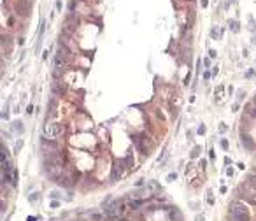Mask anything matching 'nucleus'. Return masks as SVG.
<instances>
[{
  "label": "nucleus",
  "mask_w": 256,
  "mask_h": 221,
  "mask_svg": "<svg viewBox=\"0 0 256 221\" xmlns=\"http://www.w3.org/2000/svg\"><path fill=\"white\" fill-rule=\"evenodd\" d=\"M230 214H232V218L235 219V221H247V219H249L247 211H246L244 207H240V205H232Z\"/></svg>",
  "instance_id": "f257e3e1"
},
{
  "label": "nucleus",
  "mask_w": 256,
  "mask_h": 221,
  "mask_svg": "<svg viewBox=\"0 0 256 221\" xmlns=\"http://www.w3.org/2000/svg\"><path fill=\"white\" fill-rule=\"evenodd\" d=\"M63 134V125L60 123H53V125H46V128H44V135H48L49 139H55L58 135Z\"/></svg>",
  "instance_id": "f03ea898"
},
{
  "label": "nucleus",
  "mask_w": 256,
  "mask_h": 221,
  "mask_svg": "<svg viewBox=\"0 0 256 221\" xmlns=\"http://www.w3.org/2000/svg\"><path fill=\"white\" fill-rule=\"evenodd\" d=\"M168 218H170V221H183V214H181V211L177 207L168 209Z\"/></svg>",
  "instance_id": "7ed1b4c3"
},
{
  "label": "nucleus",
  "mask_w": 256,
  "mask_h": 221,
  "mask_svg": "<svg viewBox=\"0 0 256 221\" xmlns=\"http://www.w3.org/2000/svg\"><path fill=\"white\" fill-rule=\"evenodd\" d=\"M28 2H25V0H21V2H18V5H16V9H18V12H21V14H26L28 12Z\"/></svg>",
  "instance_id": "20e7f679"
},
{
  "label": "nucleus",
  "mask_w": 256,
  "mask_h": 221,
  "mask_svg": "<svg viewBox=\"0 0 256 221\" xmlns=\"http://www.w3.org/2000/svg\"><path fill=\"white\" fill-rule=\"evenodd\" d=\"M53 91H55L56 95H63L65 93V86L62 83H53Z\"/></svg>",
  "instance_id": "39448f33"
},
{
  "label": "nucleus",
  "mask_w": 256,
  "mask_h": 221,
  "mask_svg": "<svg viewBox=\"0 0 256 221\" xmlns=\"http://www.w3.org/2000/svg\"><path fill=\"white\" fill-rule=\"evenodd\" d=\"M12 130H14V132H19V134H21V132L25 130V126H23V123H21V121H16V123H12Z\"/></svg>",
  "instance_id": "423d86ee"
},
{
  "label": "nucleus",
  "mask_w": 256,
  "mask_h": 221,
  "mask_svg": "<svg viewBox=\"0 0 256 221\" xmlns=\"http://www.w3.org/2000/svg\"><path fill=\"white\" fill-rule=\"evenodd\" d=\"M242 144H246L247 149H253V142L249 141V137H242Z\"/></svg>",
  "instance_id": "0eeeda50"
},
{
  "label": "nucleus",
  "mask_w": 256,
  "mask_h": 221,
  "mask_svg": "<svg viewBox=\"0 0 256 221\" xmlns=\"http://www.w3.org/2000/svg\"><path fill=\"white\" fill-rule=\"evenodd\" d=\"M28 200H30V204H35V202H39V193H32L28 197Z\"/></svg>",
  "instance_id": "6e6552de"
},
{
  "label": "nucleus",
  "mask_w": 256,
  "mask_h": 221,
  "mask_svg": "<svg viewBox=\"0 0 256 221\" xmlns=\"http://www.w3.org/2000/svg\"><path fill=\"white\" fill-rule=\"evenodd\" d=\"M119 177V170H118V165L114 167V170H112V179H118Z\"/></svg>",
  "instance_id": "1a4fd4ad"
},
{
  "label": "nucleus",
  "mask_w": 256,
  "mask_h": 221,
  "mask_svg": "<svg viewBox=\"0 0 256 221\" xmlns=\"http://www.w3.org/2000/svg\"><path fill=\"white\" fill-rule=\"evenodd\" d=\"M207 195H209V197H207V202H209L210 205H212V204H214V198H212V193H210V191H209V193H207Z\"/></svg>",
  "instance_id": "9d476101"
},
{
  "label": "nucleus",
  "mask_w": 256,
  "mask_h": 221,
  "mask_svg": "<svg viewBox=\"0 0 256 221\" xmlns=\"http://www.w3.org/2000/svg\"><path fill=\"white\" fill-rule=\"evenodd\" d=\"M176 177H177V174H176V172H174V174H168V175H167V179H168V181H176Z\"/></svg>",
  "instance_id": "9b49d317"
},
{
  "label": "nucleus",
  "mask_w": 256,
  "mask_h": 221,
  "mask_svg": "<svg viewBox=\"0 0 256 221\" xmlns=\"http://www.w3.org/2000/svg\"><path fill=\"white\" fill-rule=\"evenodd\" d=\"M198 151H200V147H195L193 153H191V156H193V158H197V156H198Z\"/></svg>",
  "instance_id": "f8f14e48"
},
{
  "label": "nucleus",
  "mask_w": 256,
  "mask_h": 221,
  "mask_svg": "<svg viewBox=\"0 0 256 221\" xmlns=\"http://www.w3.org/2000/svg\"><path fill=\"white\" fill-rule=\"evenodd\" d=\"M49 197H51V198H58V197H60V191H51Z\"/></svg>",
  "instance_id": "ddd939ff"
},
{
  "label": "nucleus",
  "mask_w": 256,
  "mask_h": 221,
  "mask_svg": "<svg viewBox=\"0 0 256 221\" xmlns=\"http://www.w3.org/2000/svg\"><path fill=\"white\" fill-rule=\"evenodd\" d=\"M221 147H223V149H228V142H226V141H224V139H223V141H221Z\"/></svg>",
  "instance_id": "4468645a"
},
{
  "label": "nucleus",
  "mask_w": 256,
  "mask_h": 221,
  "mask_svg": "<svg viewBox=\"0 0 256 221\" xmlns=\"http://www.w3.org/2000/svg\"><path fill=\"white\" fill-rule=\"evenodd\" d=\"M21 146H23V141H19V142L16 144V151H19V149H21Z\"/></svg>",
  "instance_id": "2eb2a0df"
},
{
  "label": "nucleus",
  "mask_w": 256,
  "mask_h": 221,
  "mask_svg": "<svg viewBox=\"0 0 256 221\" xmlns=\"http://www.w3.org/2000/svg\"><path fill=\"white\" fill-rule=\"evenodd\" d=\"M209 55H210V58H216V51L210 49V51H209Z\"/></svg>",
  "instance_id": "dca6fc26"
},
{
  "label": "nucleus",
  "mask_w": 256,
  "mask_h": 221,
  "mask_svg": "<svg viewBox=\"0 0 256 221\" xmlns=\"http://www.w3.org/2000/svg\"><path fill=\"white\" fill-rule=\"evenodd\" d=\"M197 221H204V216H197Z\"/></svg>",
  "instance_id": "f3484780"
},
{
  "label": "nucleus",
  "mask_w": 256,
  "mask_h": 221,
  "mask_svg": "<svg viewBox=\"0 0 256 221\" xmlns=\"http://www.w3.org/2000/svg\"><path fill=\"white\" fill-rule=\"evenodd\" d=\"M26 221H37V218H28Z\"/></svg>",
  "instance_id": "a211bd4d"
},
{
  "label": "nucleus",
  "mask_w": 256,
  "mask_h": 221,
  "mask_svg": "<svg viewBox=\"0 0 256 221\" xmlns=\"http://www.w3.org/2000/svg\"><path fill=\"white\" fill-rule=\"evenodd\" d=\"M254 44H256V37H254Z\"/></svg>",
  "instance_id": "6ab92c4d"
}]
</instances>
